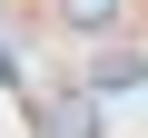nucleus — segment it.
I'll list each match as a JSON object with an SVG mask.
<instances>
[{
  "label": "nucleus",
  "instance_id": "1",
  "mask_svg": "<svg viewBox=\"0 0 148 138\" xmlns=\"http://www.w3.org/2000/svg\"><path fill=\"white\" fill-rule=\"evenodd\" d=\"M79 89L89 99H119V89H148V49H89V69H79Z\"/></svg>",
  "mask_w": 148,
  "mask_h": 138
},
{
  "label": "nucleus",
  "instance_id": "2",
  "mask_svg": "<svg viewBox=\"0 0 148 138\" xmlns=\"http://www.w3.org/2000/svg\"><path fill=\"white\" fill-rule=\"evenodd\" d=\"M40 138H99V99H89V89L40 99Z\"/></svg>",
  "mask_w": 148,
  "mask_h": 138
},
{
  "label": "nucleus",
  "instance_id": "3",
  "mask_svg": "<svg viewBox=\"0 0 148 138\" xmlns=\"http://www.w3.org/2000/svg\"><path fill=\"white\" fill-rule=\"evenodd\" d=\"M49 10H59V30L99 40V30H119V10H128V0H49Z\"/></svg>",
  "mask_w": 148,
  "mask_h": 138
},
{
  "label": "nucleus",
  "instance_id": "4",
  "mask_svg": "<svg viewBox=\"0 0 148 138\" xmlns=\"http://www.w3.org/2000/svg\"><path fill=\"white\" fill-rule=\"evenodd\" d=\"M0 89H20V49H10V40H0Z\"/></svg>",
  "mask_w": 148,
  "mask_h": 138
}]
</instances>
